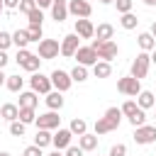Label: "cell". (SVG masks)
Listing matches in <instances>:
<instances>
[{
  "mask_svg": "<svg viewBox=\"0 0 156 156\" xmlns=\"http://www.w3.org/2000/svg\"><path fill=\"white\" fill-rule=\"evenodd\" d=\"M136 41H139V46H141V51H146V54L156 49V39H154V37H151L149 32H141V34L136 37Z\"/></svg>",
  "mask_w": 156,
  "mask_h": 156,
  "instance_id": "21",
  "label": "cell"
},
{
  "mask_svg": "<svg viewBox=\"0 0 156 156\" xmlns=\"http://www.w3.org/2000/svg\"><path fill=\"white\" fill-rule=\"evenodd\" d=\"M34 2H37V7L41 10V7H51V2H54V0H34Z\"/></svg>",
  "mask_w": 156,
  "mask_h": 156,
  "instance_id": "44",
  "label": "cell"
},
{
  "mask_svg": "<svg viewBox=\"0 0 156 156\" xmlns=\"http://www.w3.org/2000/svg\"><path fill=\"white\" fill-rule=\"evenodd\" d=\"M12 44H15L17 49H27V44H29L27 29H17V32H12Z\"/></svg>",
  "mask_w": 156,
  "mask_h": 156,
  "instance_id": "25",
  "label": "cell"
},
{
  "mask_svg": "<svg viewBox=\"0 0 156 156\" xmlns=\"http://www.w3.org/2000/svg\"><path fill=\"white\" fill-rule=\"evenodd\" d=\"M117 90H119L122 95H132V98H136V95L141 93V83H139L136 78H132V76H124V78L117 80Z\"/></svg>",
  "mask_w": 156,
  "mask_h": 156,
  "instance_id": "7",
  "label": "cell"
},
{
  "mask_svg": "<svg viewBox=\"0 0 156 156\" xmlns=\"http://www.w3.org/2000/svg\"><path fill=\"white\" fill-rule=\"evenodd\" d=\"M22 124H32L34 119H37V115H34V110L32 107H20V117H17Z\"/></svg>",
  "mask_w": 156,
  "mask_h": 156,
  "instance_id": "29",
  "label": "cell"
},
{
  "mask_svg": "<svg viewBox=\"0 0 156 156\" xmlns=\"http://www.w3.org/2000/svg\"><path fill=\"white\" fill-rule=\"evenodd\" d=\"M46 107L49 110H61L63 107V93H58V90H51L49 95H46Z\"/></svg>",
  "mask_w": 156,
  "mask_h": 156,
  "instance_id": "19",
  "label": "cell"
},
{
  "mask_svg": "<svg viewBox=\"0 0 156 156\" xmlns=\"http://www.w3.org/2000/svg\"><path fill=\"white\" fill-rule=\"evenodd\" d=\"M49 80H51V88H54V90H58V93H66V90L73 85L71 76H68L66 71H61V68H56V71L49 76Z\"/></svg>",
  "mask_w": 156,
  "mask_h": 156,
  "instance_id": "6",
  "label": "cell"
},
{
  "mask_svg": "<svg viewBox=\"0 0 156 156\" xmlns=\"http://www.w3.org/2000/svg\"><path fill=\"white\" fill-rule=\"evenodd\" d=\"M29 85H32V90H34V93H41V95H49V93L54 90V88H51V80H49L44 73H39V71L29 78Z\"/></svg>",
  "mask_w": 156,
  "mask_h": 156,
  "instance_id": "11",
  "label": "cell"
},
{
  "mask_svg": "<svg viewBox=\"0 0 156 156\" xmlns=\"http://www.w3.org/2000/svg\"><path fill=\"white\" fill-rule=\"evenodd\" d=\"M24 71H29V73H37L39 71V66H41V58L37 56V54H32V51H27V49H17V58H15Z\"/></svg>",
  "mask_w": 156,
  "mask_h": 156,
  "instance_id": "3",
  "label": "cell"
},
{
  "mask_svg": "<svg viewBox=\"0 0 156 156\" xmlns=\"http://www.w3.org/2000/svg\"><path fill=\"white\" fill-rule=\"evenodd\" d=\"M110 73H112V66H110L107 61H98V63L93 66V76H95V78H110Z\"/></svg>",
  "mask_w": 156,
  "mask_h": 156,
  "instance_id": "24",
  "label": "cell"
},
{
  "mask_svg": "<svg viewBox=\"0 0 156 156\" xmlns=\"http://www.w3.org/2000/svg\"><path fill=\"white\" fill-rule=\"evenodd\" d=\"M136 110H139V105H136L134 100H127V102H124V105L119 107V112H122V115H127V117H132V115H134Z\"/></svg>",
  "mask_w": 156,
  "mask_h": 156,
  "instance_id": "35",
  "label": "cell"
},
{
  "mask_svg": "<svg viewBox=\"0 0 156 156\" xmlns=\"http://www.w3.org/2000/svg\"><path fill=\"white\" fill-rule=\"evenodd\" d=\"M149 34H151V37H154V39H156V22H154V24H151V29H149Z\"/></svg>",
  "mask_w": 156,
  "mask_h": 156,
  "instance_id": "46",
  "label": "cell"
},
{
  "mask_svg": "<svg viewBox=\"0 0 156 156\" xmlns=\"http://www.w3.org/2000/svg\"><path fill=\"white\" fill-rule=\"evenodd\" d=\"M22 78L20 76H7V80H5V85H7V90H12V93H20L22 90Z\"/></svg>",
  "mask_w": 156,
  "mask_h": 156,
  "instance_id": "32",
  "label": "cell"
},
{
  "mask_svg": "<svg viewBox=\"0 0 156 156\" xmlns=\"http://www.w3.org/2000/svg\"><path fill=\"white\" fill-rule=\"evenodd\" d=\"M119 119H122V112L119 107H110L98 122H95V134H107V132H115L119 127Z\"/></svg>",
  "mask_w": 156,
  "mask_h": 156,
  "instance_id": "1",
  "label": "cell"
},
{
  "mask_svg": "<svg viewBox=\"0 0 156 156\" xmlns=\"http://www.w3.org/2000/svg\"><path fill=\"white\" fill-rule=\"evenodd\" d=\"M68 15H73L76 20H88L93 15V5L88 0H68Z\"/></svg>",
  "mask_w": 156,
  "mask_h": 156,
  "instance_id": "5",
  "label": "cell"
},
{
  "mask_svg": "<svg viewBox=\"0 0 156 156\" xmlns=\"http://www.w3.org/2000/svg\"><path fill=\"white\" fill-rule=\"evenodd\" d=\"M76 58H78V66H95L100 58H98V54L90 49V46H78V51H76Z\"/></svg>",
  "mask_w": 156,
  "mask_h": 156,
  "instance_id": "13",
  "label": "cell"
},
{
  "mask_svg": "<svg viewBox=\"0 0 156 156\" xmlns=\"http://www.w3.org/2000/svg\"><path fill=\"white\" fill-rule=\"evenodd\" d=\"M78 146L83 149V151H95L98 149V134H80L78 136Z\"/></svg>",
  "mask_w": 156,
  "mask_h": 156,
  "instance_id": "18",
  "label": "cell"
},
{
  "mask_svg": "<svg viewBox=\"0 0 156 156\" xmlns=\"http://www.w3.org/2000/svg\"><path fill=\"white\" fill-rule=\"evenodd\" d=\"M0 156H12V154H7V151H0Z\"/></svg>",
  "mask_w": 156,
  "mask_h": 156,
  "instance_id": "52",
  "label": "cell"
},
{
  "mask_svg": "<svg viewBox=\"0 0 156 156\" xmlns=\"http://www.w3.org/2000/svg\"><path fill=\"white\" fill-rule=\"evenodd\" d=\"M71 139H73V134H71V129H56V134H51V144L56 146V151L58 149H68L71 146Z\"/></svg>",
  "mask_w": 156,
  "mask_h": 156,
  "instance_id": "14",
  "label": "cell"
},
{
  "mask_svg": "<svg viewBox=\"0 0 156 156\" xmlns=\"http://www.w3.org/2000/svg\"><path fill=\"white\" fill-rule=\"evenodd\" d=\"M110 156H127V146L124 144H115L110 149Z\"/></svg>",
  "mask_w": 156,
  "mask_h": 156,
  "instance_id": "40",
  "label": "cell"
},
{
  "mask_svg": "<svg viewBox=\"0 0 156 156\" xmlns=\"http://www.w3.org/2000/svg\"><path fill=\"white\" fill-rule=\"evenodd\" d=\"M51 17H54L58 24L68 17V5H66V0H54V2H51Z\"/></svg>",
  "mask_w": 156,
  "mask_h": 156,
  "instance_id": "16",
  "label": "cell"
},
{
  "mask_svg": "<svg viewBox=\"0 0 156 156\" xmlns=\"http://www.w3.org/2000/svg\"><path fill=\"white\" fill-rule=\"evenodd\" d=\"M34 122H37V129H49V132H51V129H58V124H61V117H58L54 110H49V112L39 115Z\"/></svg>",
  "mask_w": 156,
  "mask_h": 156,
  "instance_id": "9",
  "label": "cell"
},
{
  "mask_svg": "<svg viewBox=\"0 0 156 156\" xmlns=\"http://www.w3.org/2000/svg\"><path fill=\"white\" fill-rule=\"evenodd\" d=\"M90 49L98 54V58H100V61H107V63H110V61L117 56V51H119L115 41H98V39H93Z\"/></svg>",
  "mask_w": 156,
  "mask_h": 156,
  "instance_id": "2",
  "label": "cell"
},
{
  "mask_svg": "<svg viewBox=\"0 0 156 156\" xmlns=\"http://www.w3.org/2000/svg\"><path fill=\"white\" fill-rule=\"evenodd\" d=\"M17 7H20V12L29 15V12H32V10L37 7V2H34V0H20V5H17Z\"/></svg>",
  "mask_w": 156,
  "mask_h": 156,
  "instance_id": "38",
  "label": "cell"
},
{
  "mask_svg": "<svg viewBox=\"0 0 156 156\" xmlns=\"http://www.w3.org/2000/svg\"><path fill=\"white\" fill-rule=\"evenodd\" d=\"M134 141L136 144H151L156 141V124H141L134 129Z\"/></svg>",
  "mask_w": 156,
  "mask_h": 156,
  "instance_id": "10",
  "label": "cell"
},
{
  "mask_svg": "<svg viewBox=\"0 0 156 156\" xmlns=\"http://www.w3.org/2000/svg\"><path fill=\"white\" fill-rule=\"evenodd\" d=\"M100 2H102V5H110V2H115V0H100Z\"/></svg>",
  "mask_w": 156,
  "mask_h": 156,
  "instance_id": "49",
  "label": "cell"
},
{
  "mask_svg": "<svg viewBox=\"0 0 156 156\" xmlns=\"http://www.w3.org/2000/svg\"><path fill=\"white\" fill-rule=\"evenodd\" d=\"M5 80H7V76L2 73V68H0V85H5Z\"/></svg>",
  "mask_w": 156,
  "mask_h": 156,
  "instance_id": "47",
  "label": "cell"
},
{
  "mask_svg": "<svg viewBox=\"0 0 156 156\" xmlns=\"http://www.w3.org/2000/svg\"><path fill=\"white\" fill-rule=\"evenodd\" d=\"M115 5H117V12L119 15H127V12H132L134 0H115Z\"/></svg>",
  "mask_w": 156,
  "mask_h": 156,
  "instance_id": "36",
  "label": "cell"
},
{
  "mask_svg": "<svg viewBox=\"0 0 156 156\" xmlns=\"http://www.w3.org/2000/svg\"><path fill=\"white\" fill-rule=\"evenodd\" d=\"M10 44H12V34L10 32H0V51H7Z\"/></svg>",
  "mask_w": 156,
  "mask_h": 156,
  "instance_id": "39",
  "label": "cell"
},
{
  "mask_svg": "<svg viewBox=\"0 0 156 156\" xmlns=\"http://www.w3.org/2000/svg\"><path fill=\"white\" fill-rule=\"evenodd\" d=\"M27 17H29V27H41V22H44V12L39 7H34Z\"/></svg>",
  "mask_w": 156,
  "mask_h": 156,
  "instance_id": "31",
  "label": "cell"
},
{
  "mask_svg": "<svg viewBox=\"0 0 156 156\" xmlns=\"http://www.w3.org/2000/svg\"><path fill=\"white\" fill-rule=\"evenodd\" d=\"M68 129H71V134H73V136H76V134L80 136V134H85V132H88V122H85V119H80V117H76V119L71 122V127H68Z\"/></svg>",
  "mask_w": 156,
  "mask_h": 156,
  "instance_id": "27",
  "label": "cell"
},
{
  "mask_svg": "<svg viewBox=\"0 0 156 156\" xmlns=\"http://www.w3.org/2000/svg\"><path fill=\"white\" fill-rule=\"evenodd\" d=\"M63 156H83V149H80V146H68Z\"/></svg>",
  "mask_w": 156,
  "mask_h": 156,
  "instance_id": "42",
  "label": "cell"
},
{
  "mask_svg": "<svg viewBox=\"0 0 156 156\" xmlns=\"http://www.w3.org/2000/svg\"><path fill=\"white\" fill-rule=\"evenodd\" d=\"M149 58H151V61H154V63H156V49H154V51H151V54H149Z\"/></svg>",
  "mask_w": 156,
  "mask_h": 156,
  "instance_id": "48",
  "label": "cell"
},
{
  "mask_svg": "<svg viewBox=\"0 0 156 156\" xmlns=\"http://www.w3.org/2000/svg\"><path fill=\"white\" fill-rule=\"evenodd\" d=\"M68 76H71V80H76V83H83V80H88V68H85V66H76Z\"/></svg>",
  "mask_w": 156,
  "mask_h": 156,
  "instance_id": "28",
  "label": "cell"
},
{
  "mask_svg": "<svg viewBox=\"0 0 156 156\" xmlns=\"http://www.w3.org/2000/svg\"><path fill=\"white\" fill-rule=\"evenodd\" d=\"M41 27H27V37H29V41H41Z\"/></svg>",
  "mask_w": 156,
  "mask_h": 156,
  "instance_id": "37",
  "label": "cell"
},
{
  "mask_svg": "<svg viewBox=\"0 0 156 156\" xmlns=\"http://www.w3.org/2000/svg\"><path fill=\"white\" fill-rule=\"evenodd\" d=\"M0 117H2V119H7V122H15V119L20 117V107H17V105H12V102H5V105L0 107Z\"/></svg>",
  "mask_w": 156,
  "mask_h": 156,
  "instance_id": "20",
  "label": "cell"
},
{
  "mask_svg": "<svg viewBox=\"0 0 156 156\" xmlns=\"http://www.w3.org/2000/svg\"><path fill=\"white\" fill-rule=\"evenodd\" d=\"M7 61H10V58H7V54H5V51H0V68H5V66H7Z\"/></svg>",
  "mask_w": 156,
  "mask_h": 156,
  "instance_id": "45",
  "label": "cell"
},
{
  "mask_svg": "<svg viewBox=\"0 0 156 156\" xmlns=\"http://www.w3.org/2000/svg\"><path fill=\"white\" fill-rule=\"evenodd\" d=\"M37 102H39V98H37V93L34 90H27V93H20V105L17 107H37Z\"/></svg>",
  "mask_w": 156,
  "mask_h": 156,
  "instance_id": "22",
  "label": "cell"
},
{
  "mask_svg": "<svg viewBox=\"0 0 156 156\" xmlns=\"http://www.w3.org/2000/svg\"><path fill=\"white\" fill-rule=\"evenodd\" d=\"M49 156H61V151H54V154H49Z\"/></svg>",
  "mask_w": 156,
  "mask_h": 156,
  "instance_id": "51",
  "label": "cell"
},
{
  "mask_svg": "<svg viewBox=\"0 0 156 156\" xmlns=\"http://www.w3.org/2000/svg\"><path fill=\"white\" fill-rule=\"evenodd\" d=\"M149 66H151V58H149L146 51H141V54H136V58L132 61V71H129V76L136 78V80H141V78L149 73Z\"/></svg>",
  "mask_w": 156,
  "mask_h": 156,
  "instance_id": "4",
  "label": "cell"
},
{
  "mask_svg": "<svg viewBox=\"0 0 156 156\" xmlns=\"http://www.w3.org/2000/svg\"><path fill=\"white\" fill-rule=\"evenodd\" d=\"M76 34L80 39H93L95 37V27L90 20H76Z\"/></svg>",
  "mask_w": 156,
  "mask_h": 156,
  "instance_id": "15",
  "label": "cell"
},
{
  "mask_svg": "<svg viewBox=\"0 0 156 156\" xmlns=\"http://www.w3.org/2000/svg\"><path fill=\"white\" fill-rule=\"evenodd\" d=\"M144 2H146V5H156V0H144Z\"/></svg>",
  "mask_w": 156,
  "mask_h": 156,
  "instance_id": "50",
  "label": "cell"
},
{
  "mask_svg": "<svg viewBox=\"0 0 156 156\" xmlns=\"http://www.w3.org/2000/svg\"><path fill=\"white\" fill-rule=\"evenodd\" d=\"M112 37H115V27L110 22L98 24V29H95V39L98 41H112Z\"/></svg>",
  "mask_w": 156,
  "mask_h": 156,
  "instance_id": "17",
  "label": "cell"
},
{
  "mask_svg": "<svg viewBox=\"0 0 156 156\" xmlns=\"http://www.w3.org/2000/svg\"><path fill=\"white\" fill-rule=\"evenodd\" d=\"M49 144H51V132H49V129H37V136H34V146L44 149V146H49Z\"/></svg>",
  "mask_w": 156,
  "mask_h": 156,
  "instance_id": "26",
  "label": "cell"
},
{
  "mask_svg": "<svg viewBox=\"0 0 156 156\" xmlns=\"http://www.w3.org/2000/svg\"><path fill=\"white\" fill-rule=\"evenodd\" d=\"M22 156H44V154H41V149H39V146H34V144H32V146H27V149L22 151Z\"/></svg>",
  "mask_w": 156,
  "mask_h": 156,
  "instance_id": "41",
  "label": "cell"
},
{
  "mask_svg": "<svg viewBox=\"0 0 156 156\" xmlns=\"http://www.w3.org/2000/svg\"><path fill=\"white\" fill-rule=\"evenodd\" d=\"M127 119H129V124H132V127L136 129V127H141V124H146V112H144V110L139 107V110H136V112H134L132 117H127Z\"/></svg>",
  "mask_w": 156,
  "mask_h": 156,
  "instance_id": "30",
  "label": "cell"
},
{
  "mask_svg": "<svg viewBox=\"0 0 156 156\" xmlns=\"http://www.w3.org/2000/svg\"><path fill=\"white\" fill-rule=\"evenodd\" d=\"M78 46H80V37L76 32L73 34H66L63 41H61V56H76Z\"/></svg>",
  "mask_w": 156,
  "mask_h": 156,
  "instance_id": "12",
  "label": "cell"
},
{
  "mask_svg": "<svg viewBox=\"0 0 156 156\" xmlns=\"http://www.w3.org/2000/svg\"><path fill=\"white\" fill-rule=\"evenodd\" d=\"M24 129H27V124H22L20 119L10 122V134H12V136H24Z\"/></svg>",
  "mask_w": 156,
  "mask_h": 156,
  "instance_id": "34",
  "label": "cell"
},
{
  "mask_svg": "<svg viewBox=\"0 0 156 156\" xmlns=\"http://www.w3.org/2000/svg\"><path fill=\"white\" fill-rule=\"evenodd\" d=\"M61 54V46H58V41L56 39H41L39 41V58H56Z\"/></svg>",
  "mask_w": 156,
  "mask_h": 156,
  "instance_id": "8",
  "label": "cell"
},
{
  "mask_svg": "<svg viewBox=\"0 0 156 156\" xmlns=\"http://www.w3.org/2000/svg\"><path fill=\"white\" fill-rule=\"evenodd\" d=\"M2 5H5L7 10H15V7L20 5V0H2Z\"/></svg>",
  "mask_w": 156,
  "mask_h": 156,
  "instance_id": "43",
  "label": "cell"
},
{
  "mask_svg": "<svg viewBox=\"0 0 156 156\" xmlns=\"http://www.w3.org/2000/svg\"><path fill=\"white\" fill-rule=\"evenodd\" d=\"M136 22H139V20H136V15H134V12H127V15H122V20H119V24H122L124 29H134V27H136Z\"/></svg>",
  "mask_w": 156,
  "mask_h": 156,
  "instance_id": "33",
  "label": "cell"
},
{
  "mask_svg": "<svg viewBox=\"0 0 156 156\" xmlns=\"http://www.w3.org/2000/svg\"><path fill=\"white\" fill-rule=\"evenodd\" d=\"M154 93L151 90H141L139 95H136V105L141 107V110H149V107H154Z\"/></svg>",
  "mask_w": 156,
  "mask_h": 156,
  "instance_id": "23",
  "label": "cell"
},
{
  "mask_svg": "<svg viewBox=\"0 0 156 156\" xmlns=\"http://www.w3.org/2000/svg\"><path fill=\"white\" fill-rule=\"evenodd\" d=\"M2 7H5V5H2V0H0V12H2Z\"/></svg>",
  "mask_w": 156,
  "mask_h": 156,
  "instance_id": "53",
  "label": "cell"
}]
</instances>
